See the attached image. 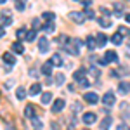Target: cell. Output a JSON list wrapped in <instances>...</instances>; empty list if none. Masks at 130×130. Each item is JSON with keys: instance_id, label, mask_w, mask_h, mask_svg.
<instances>
[{"instance_id": "6da1fadb", "label": "cell", "mask_w": 130, "mask_h": 130, "mask_svg": "<svg viewBox=\"0 0 130 130\" xmlns=\"http://www.w3.org/2000/svg\"><path fill=\"white\" fill-rule=\"evenodd\" d=\"M80 45H82V42L78 38H71L68 43H64L62 49L66 50L68 54H71V56H78L80 54Z\"/></svg>"}, {"instance_id": "7a4b0ae2", "label": "cell", "mask_w": 130, "mask_h": 130, "mask_svg": "<svg viewBox=\"0 0 130 130\" xmlns=\"http://www.w3.org/2000/svg\"><path fill=\"white\" fill-rule=\"evenodd\" d=\"M73 78H75V82H78L82 87H89V80L85 78V70H83V68L76 71V73L73 75Z\"/></svg>"}, {"instance_id": "3957f363", "label": "cell", "mask_w": 130, "mask_h": 130, "mask_svg": "<svg viewBox=\"0 0 130 130\" xmlns=\"http://www.w3.org/2000/svg\"><path fill=\"white\" fill-rule=\"evenodd\" d=\"M64 106H66V101L62 99H56L54 102H52V106H50V111L54 113V115H57V113H61V111L64 109Z\"/></svg>"}, {"instance_id": "277c9868", "label": "cell", "mask_w": 130, "mask_h": 130, "mask_svg": "<svg viewBox=\"0 0 130 130\" xmlns=\"http://www.w3.org/2000/svg\"><path fill=\"white\" fill-rule=\"evenodd\" d=\"M83 101L89 102V104H97L99 102V95L95 92H85L83 94Z\"/></svg>"}, {"instance_id": "5b68a950", "label": "cell", "mask_w": 130, "mask_h": 130, "mask_svg": "<svg viewBox=\"0 0 130 130\" xmlns=\"http://www.w3.org/2000/svg\"><path fill=\"white\" fill-rule=\"evenodd\" d=\"M68 18H70L71 21H75V23H76V24H82V23H83V21L87 19V18H85V14H82V12H75V10H73V12H70V14H68Z\"/></svg>"}, {"instance_id": "8992f818", "label": "cell", "mask_w": 130, "mask_h": 130, "mask_svg": "<svg viewBox=\"0 0 130 130\" xmlns=\"http://www.w3.org/2000/svg\"><path fill=\"white\" fill-rule=\"evenodd\" d=\"M109 75L113 78H116V76H127L128 75V68L127 66H118V70H113Z\"/></svg>"}, {"instance_id": "52a82bcc", "label": "cell", "mask_w": 130, "mask_h": 130, "mask_svg": "<svg viewBox=\"0 0 130 130\" xmlns=\"http://www.w3.org/2000/svg\"><path fill=\"white\" fill-rule=\"evenodd\" d=\"M82 121H83L85 125H92V123L97 121V115H95V113H85V115L82 116Z\"/></svg>"}, {"instance_id": "ba28073f", "label": "cell", "mask_w": 130, "mask_h": 130, "mask_svg": "<svg viewBox=\"0 0 130 130\" xmlns=\"http://www.w3.org/2000/svg\"><path fill=\"white\" fill-rule=\"evenodd\" d=\"M102 57L108 61V64H109V62H118V54H116L115 50H106Z\"/></svg>"}, {"instance_id": "9c48e42d", "label": "cell", "mask_w": 130, "mask_h": 130, "mask_svg": "<svg viewBox=\"0 0 130 130\" xmlns=\"http://www.w3.org/2000/svg\"><path fill=\"white\" fill-rule=\"evenodd\" d=\"M102 102H104L106 106H113V104L116 102V99H115V94H113L111 90H109V92H106V94L102 95Z\"/></svg>"}, {"instance_id": "30bf717a", "label": "cell", "mask_w": 130, "mask_h": 130, "mask_svg": "<svg viewBox=\"0 0 130 130\" xmlns=\"http://www.w3.org/2000/svg\"><path fill=\"white\" fill-rule=\"evenodd\" d=\"M38 50H40L42 54H45L49 50V38L47 37H42L40 40H38Z\"/></svg>"}, {"instance_id": "8fae6325", "label": "cell", "mask_w": 130, "mask_h": 130, "mask_svg": "<svg viewBox=\"0 0 130 130\" xmlns=\"http://www.w3.org/2000/svg\"><path fill=\"white\" fill-rule=\"evenodd\" d=\"M95 42H97V49H99V47H104L106 42H108V37H106L104 33H97V35H95Z\"/></svg>"}, {"instance_id": "7c38bea8", "label": "cell", "mask_w": 130, "mask_h": 130, "mask_svg": "<svg viewBox=\"0 0 130 130\" xmlns=\"http://www.w3.org/2000/svg\"><path fill=\"white\" fill-rule=\"evenodd\" d=\"M2 59H4V64H7V66H12V64L16 62V57H14L10 52H5V54L2 56Z\"/></svg>"}, {"instance_id": "4fadbf2b", "label": "cell", "mask_w": 130, "mask_h": 130, "mask_svg": "<svg viewBox=\"0 0 130 130\" xmlns=\"http://www.w3.org/2000/svg\"><path fill=\"white\" fill-rule=\"evenodd\" d=\"M85 43H87V49H89V50H95V49H97V42H95L94 37H90V35L85 38Z\"/></svg>"}, {"instance_id": "5bb4252c", "label": "cell", "mask_w": 130, "mask_h": 130, "mask_svg": "<svg viewBox=\"0 0 130 130\" xmlns=\"http://www.w3.org/2000/svg\"><path fill=\"white\" fill-rule=\"evenodd\" d=\"M10 50H12L14 54H23V52H24V47H23L21 42H14V43L10 45Z\"/></svg>"}, {"instance_id": "9a60e30c", "label": "cell", "mask_w": 130, "mask_h": 130, "mask_svg": "<svg viewBox=\"0 0 130 130\" xmlns=\"http://www.w3.org/2000/svg\"><path fill=\"white\" fill-rule=\"evenodd\" d=\"M24 116L30 118V120L35 118V106H33V104H28V106L24 108Z\"/></svg>"}, {"instance_id": "2e32d148", "label": "cell", "mask_w": 130, "mask_h": 130, "mask_svg": "<svg viewBox=\"0 0 130 130\" xmlns=\"http://www.w3.org/2000/svg\"><path fill=\"white\" fill-rule=\"evenodd\" d=\"M40 92H42V85H40V83H33V85L30 87V90H28V94L33 95V97H35V95H38Z\"/></svg>"}, {"instance_id": "e0dca14e", "label": "cell", "mask_w": 130, "mask_h": 130, "mask_svg": "<svg viewBox=\"0 0 130 130\" xmlns=\"http://www.w3.org/2000/svg\"><path fill=\"white\" fill-rule=\"evenodd\" d=\"M118 92H120L121 95L128 94V92H130V83H128V82H121L120 85H118Z\"/></svg>"}, {"instance_id": "ac0fdd59", "label": "cell", "mask_w": 130, "mask_h": 130, "mask_svg": "<svg viewBox=\"0 0 130 130\" xmlns=\"http://www.w3.org/2000/svg\"><path fill=\"white\" fill-rule=\"evenodd\" d=\"M42 75H45V76H50L52 75V62L42 64Z\"/></svg>"}, {"instance_id": "d6986e66", "label": "cell", "mask_w": 130, "mask_h": 130, "mask_svg": "<svg viewBox=\"0 0 130 130\" xmlns=\"http://www.w3.org/2000/svg\"><path fill=\"white\" fill-rule=\"evenodd\" d=\"M111 123H113V118L111 116H104V120L101 121V130H108L111 127Z\"/></svg>"}, {"instance_id": "ffe728a7", "label": "cell", "mask_w": 130, "mask_h": 130, "mask_svg": "<svg viewBox=\"0 0 130 130\" xmlns=\"http://www.w3.org/2000/svg\"><path fill=\"white\" fill-rule=\"evenodd\" d=\"M50 62H52V66H61L62 64V59H61V54H52V57H50Z\"/></svg>"}, {"instance_id": "44dd1931", "label": "cell", "mask_w": 130, "mask_h": 130, "mask_svg": "<svg viewBox=\"0 0 130 130\" xmlns=\"http://www.w3.org/2000/svg\"><path fill=\"white\" fill-rule=\"evenodd\" d=\"M40 101H42V104H45V106L50 104V102H52V94H50V92H43L42 97H40Z\"/></svg>"}, {"instance_id": "7402d4cb", "label": "cell", "mask_w": 130, "mask_h": 130, "mask_svg": "<svg viewBox=\"0 0 130 130\" xmlns=\"http://www.w3.org/2000/svg\"><path fill=\"white\" fill-rule=\"evenodd\" d=\"M10 23H12V19H10V16H9V14H5V12H2V28L9 26Z\"/></svg>"}, {"instance_id": "603a6c76", "label": "cell", "mask_w": 130, "mask_h": 130, "mask_svg": "<svg viewBox=\"0 0 130 130\" xmlns=\"http://www.w3.org/2000/svg\"><path fill=\"white\" fill-rule=\"evenodd\" d=\"M83 14H85V18H87V19H94V18H95V12H94L92 7H85Z\"/></svg>"}, {"instance_id": "cb8c5ba5", "label": "cell", "mask_w": 130, "mask_h": 130, "mask_svg": "<svg viewBox=\"0 0 130 130\" xmlns=\"http://www.w3.org/2000/svg\"><path fill=\"white\" fill-rule=\"evenodd\" d=\"M111 42H113L115 45H120L121 42H123V35H120V33H115V35L111 37Z\"/></svg>"}, {"instance_id": "d4e9b609", "label": "cell", "mask_w": 130, "mask_h": 130, "mask_svg": "<svg viewBox=\"0 0 130 130\" xmlns=\"http://www.w3.org/2000/svg\"><path fill=\"white\" fill-rule=\"evenodd\" d=\"M113 12H115V16H123V5L121 4H115V7H113Z\"/></svg>"}, {"instance_id": "484cf974", "label": "cell", "mask_w": 130, "mask_h": 130, "mask_svg": "<svg viewBox=\"0 0 130 130\" xmlns=\"http://www.w3.org/2000/svg\"><path fill=\"white\" fill-rule=\"evenodd\" d=\"M26 94H28V92H26V89H23V87H19V89L16 90V97H18L19 101L24 99V97H26Z\"/></svg>"}, {"instance_id": "4316f807", "label": "cell", "mask_w": 130, "mask_h": 130, "mask_svg": "<svg viewBox=\"0 0 130 130\" xmlns=\"http://www.w3.org/2000/svg\"><path fill=\"white\" fill-rule=\"evenodd\" d=\"M42 18L47 21V23H54V18H56V14H54V12H43V14H42Z\"/></svg>"}, {"instance_id": "83f0119b", "label": "cell", "mask_w": 130, "mask_h": 130, "mask_svg": "<svg viewBox=\"0 0 130 130\" xmlns=\"http://www.w3.org/2000/svg\"><path fill=\"white\" fill-rule=\"evenodd\" d=\"M26 35H28V31H26V28H23V26L16 31V37H18L19 40H21V38H26Z\"/></svg>"}, {"instance_id": "f1b7e54d", "label": "cell", "mask_w": 130, "mask_h": 130, "mask_svg": "<svg viewBox=\"0 0 130 130\" xmlns=\"http://www.w3.org/2000/svg\"><path fill=\"white\" fill-rule=\"evenodd\" d=\"M99 24L102 26V28H109V26H111V21L108 19V18H101V19H99Z\"/></svg>"}, {"instance_id": "f546056e", "label": "cell", "mask_w": 130, "mask_h": 130, "mask_svg": "<svg viewBox=\"0 0 130 130\" xmlns=\"http://www.w3.org/2000/svg\"><path fill=\"white\" fill-rule=\"evenodd\" d=\"M64 82H66V76H64L62 73H57V75H56V83H57V85H62Z\"/></svg>"}, {"instance_id": "4dcf8cb0", "label": "cell", "mask_w": 130, "mask_h": 130, "mask_svg": "<svg viewBox=\"0 0 130 130\" xmlns=\"http://www.w3.org/2000/svg\"><path fill=\"white\" fill-rule=\"evenodd\" d=\"M31 26H33V30L35 31H38L42 28V24H40V19H38V18H35V19L31 21Z\"/></svg>"}, {"instance_id": "1f68e13d", "label": "cell", "mask_w": 130, "mask_h": 130, "mask_svg": "<svg viewBox=\"0 0 130 130\" xmlns=\"http://www.w3.org/2000/svg\"><path fill=\"white\" fill-rule=\"evenodd\" d=\"M118 33H120V35H123V37H128V35H130V30L127 28V26H120V28H118Z\"/></svg>"}, {"instance_id": "d6a6232c", "label": "cell", "mask_w": 130, "mask_h": 130, "mask_svg": "<svg viewBox=\"0 0 130 130\" xmlns=\"http://www.w3.org/2000/svg\"><path fill=\"white\" fill-rule=\"evenodd\" d=\"M24 4H26V0H16V9L18 10H24V7H26Z\"/></svg>"}, {"instance_id": "836d02e7", "label": "cell", "mask_w": 130, "mask_h": 130, "mask_svg": "<svg viewBox=\"0 0 130 130\" xmlns=\"http://www.w3.org/2000/svg\"><path fill=\"white\" fill-rule=\"evenodd\" d=\"M35 37H37V31H35V30H30V31H28V35H26V40H28V42H33V40H35Z\"/></svg>"}, {"instance_id": "e575fe53", "label": "cell", "mask_w": 130, "mask_h": 130, "mask_svg": "<svg viewBox=\"0 0 130 130\" xmlns=\"http://www.w3.org/2000/svg\"><path fill=\"white\" fill-rule=\"evenodd\" d=\"M71 111H73V113H80V111H82V104H80V102L71 104Z\"/></svg>"}, {"instance_id": "d590c367", "label": "cell", "mask_w": 130, "mask_h": 130, "mask_svg": "<svg viewBox=\"0 0 130 130\" xmlns=\"http://www.w3.org/2000/svg\"><path fill=\"white\" fill-rule=\"evenodd\" d=\"M90 75H92V76H94V78H95V80H97V78H99V70H97V68H90V71H89Z\"/></svg>"}, {"instance_id": "8d00e7d4", "label": "cell", "mask_w": 130, "mask_h": 130, "mask_svg": "<svg viewBox=\"0 0 130 130\" xmlns=\"http://www.w3.org/2000/svg\"><path fill=\"white\" fill-rule=\"evenodd\" d=\"M43 30L47 31V33H52V31H54V23H47V24H45V28H43Z\"/></svg>"}, {"instance_id": "74e56055", "label": "cell", "mask_w": 130, "mask_h": 130, "mask_svg": "<svg viewBox=\"0 0 130 130\" xmlns=\"http://www.w3.org/2000/svg\"><path fill=\"white\" fill-rule=\"evenodd\" d=\"M12 85H14V82L9 80V82H5V83H4V89H9V87H12Z\"/></svg>"}, {"instance_id": "f35d334b", "label": "cell", "mask_w": 130, "mask_h": 130, "mask_svg": "<svg viewBox=\"0 0 130 130\" xmlns=\"http://www.w3.org/2000/svg\"><path fill=\"white\" fill-rule=\"evenodd\" d=\"M101 12H102V14H104V16H108V14H109V10L106 9V7H101Z\"/></svg>"}, {"instance_id": "ab89813d", "label": "cell", "mask_w": 130, "mask_h": 130, "mask_svg": "<svg viewBox=\"0 0 130 130\" xmlns=\"http://www.w3.org/2000/svg\"><path fill=\"white\" fill-rule=\"evenodd\" d=\"M68 130H76V127H75V123H73V121L68 125Z\"/></svg>"}, {"instance_id": "60d3db41", "label": "cell", "mask_w": 130, "mask_h": 130, "mask_svg": "<svg viewBox=\"0 0 130 130\" xmlns=\"http://www.w3.org/2000/svg\"><path fill=\"white\" fill-rule=\"evenodd\" d=\"M30 75H31V76H35V78L38 76V75H37V71H35V70H30Z\"/></svg>"}, {"instance_id": "b9f144b4", "label": "cell", "mask_w": 130, "mask_h": 130, "mask_svg": "<svg viewBox=\"0 0 130 130\" xmlns=\"http://www.w3.org/2000/svg\"><path fill=\"white\" fill-rule=\"evenodd\" d=\"M118 130H127V127H125L123 123H120V125H118Z\"/></svg>"}, {"instance_id": "7bdbcfd3", "label": "cell", "mask_w": 130, "mask_h": 130, "mask_svg": "<svg viewBox=\"0 0 130 130\" xmlns=\"http://www.w3.org/2000/svg\"><path fill=\"white\" fill-rule=\"evenodd\" d=\"M125 21H127V23L130 24V14H125Z\"/></svg>"}, {"instance_id": "ee69618b", "label": "cell", "mask_w": 130, "mask_h": 130, "mask_svg": "<svg viewBox=\"0 0 130 130\" xmlns=\"http://www.w3.org/2000/svg\"><path fill=\"white\" fill-rule=\"evenodd\" d=\"M0 2H2V4H5V0H0Z\"/></svg>"}, {"instance_id": "f6af8a7d", "label": "cell", "mask_w": 130, "mask_h": 130, "mask_svg": "<svg viewBox=\"0 0 130 130\" xmlns=\"http://www.w3.org/2000/svg\"><path fill=\"white\" fill-rule=\"evenodd\" d=\"M83 130H89V128H83Z\"/></svg>"}, {"instance_id": "bcb514c9", "label": "cell", "mask_w": 130, "mask_h": 130, "mask_svg": "<svg viewBox=\"0 0 130 130\" xmlns=\"http://www.w3.org/2000/svg\"><path fill=\"white\" fill-rule=\"evenodd\" d=\"M128 47H130V42H128Z\"/></svg>"}]
</instances>
